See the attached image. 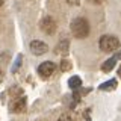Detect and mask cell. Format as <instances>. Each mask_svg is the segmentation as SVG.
Returning a JSON list of instances; mask_svg holds the SVG:
<instances>
[{
	"label": "cell",
	"mask_w": 121,
	"mask_h": 121,
	"mask_svg": "<svg viewBox=\"0 0 121 121\" xmlns=\"http://www.w3.org/2000/svg\"><path fill=\"white\" fill-rule=\"evenodd\" d=\"M71 32H73V35L76 38H79V39L86 38L89 35V23L82 17L74 18V20L71 21Z\"/></svg>",
	"instance_id": "obj_1"
},
{
	"label": "cell",
	"mask_w": 121,
	"mask_h": 121,
	"mask_svg": "<svg viewBox=\"0 0 121 121\" xmlns=\"http://www.w3.org/2000/svg\"><path fill=\"white\" fill-rule=\"evenodd\" d=\"M100 48L103 52L106 53H112V52H115L117 48L120 47V41H118V38H115V36H112V35H103L100 38Z\"/></svg>",
	"instance_id": "obj_2"
},
{
	"label": "cell",
	"mask_w": 121,
	"mask_h": 121,
	"mask_svg": "<svg viewBox=\"0 0 121 121\" xmlns=\"http://www.w3.org/2000/svg\"><path fill=\"white\" fill-rule=\"evenodd\" d=\"M55 71H56V65H55V62H50V60H45V62H43L38 67V73L43 77H50Z\"/></svg>",
	"instance_id": "obj_3"
},
{
	"label": "cell",
	"mask_w": 121,
	"mask_h": 121,
	"mask_svg": "<svg viewBox=\"0 0 121 121\" xmlns=\"http://www.w3.org/2000/svg\"><path fill=\"white\" fill-rule=\"evenodd\" d=\"M41 30H43L44 33H47V35H53V33L56 32V23H55V20H53L52 17L43 18V21H41Z\"/></svg>",
	"instance_id": "obj_4"
},
{
	"label": "cell",
	"mask_w": 121,
	"mask_h": 121,
	"mask_svg": "<svg viewBox=\"0 0 121 121\" xmlns=\"http://www.w3.org/2000/svg\"><path fill=\"white\" fill-rule=\"evenodd\" d=\"M47 50H48V45L45 43H43V41L35 39V41L30 43V52L36 56H41V55H44V53H47Z\"/></svg>",
	"instance_id": "obj_5"
},
{
	"label": "cell",
	"mask_w": 121,
	"mask_h": 121,
	"mask_svg": "<svg viewBox=\"0 0 121 121\" xmlns=\"http://www.w3.org/2000/svg\"><path fill=\"white\" fill-rule=\"evenodd\" d=\"M12 111L17 112V113L26 111V98H24V97H20L18 100L14 101V103H12Z\"/></svg>",
	"instance_id": "obj_6"
},
{
	"label": "cell",
	"mask_w": 121,
	"mask_h": 121,
	"mask_svg": "<svg viewBox=\"0 0 121 121\" xmlns=\"http://www.w3.org/2000/svg\"><path fill=\"white\" fill-rule=\"evenodd\" d=\"M117 56H112V58H109L108 60H104L103 62V65H101V70L104 71V73H109V71L112 70L113 67H115V64H117Z\"/></svg>",
	"instance_id": "obj_7"
},
{
	"label": "cell",
	"mask_w": 121,
	"mask_h": 121,
	"mask_svg": "<svg viewBox=\"0 0 121 121\" xmlns=\"http://www.w3.org/2000/svg\"><path fill=\"white\" fill-rule=\"evenodd\" d=\"M68 86H70L71 89L77 91L82 86V79L79 77V76H73V77H70V79H68Z\"/></svg>",
	"instance_id": "obj_8"
},
{
	"label": "cell",
	"mask_w": 121,
	"mask_h": 121,
	"mask_svg": "<svg viewBox=\"0 0 121 121\" xmlns=\"http://www.w3.org/2000/svg\"><path fill=\"white\" fill-rule=\"evenodd\" d=\"M115 88H117V79H111V80L101 83V85L98 86V89H101V91H112Z\"/></svg>",
	"instance_id": "obj_9"
},
{
	"label": "cell",
	"mask_w": 121,
	"mask_h": 121,
	"mask_svg": "<svg viewBox=\"0 0 121 121\" xmlns=\"http://www.w3.org/2000/svg\"><path fill=\"white\" fill-rule=\"evenodd\" d=\"M67 48H68V41L65 39V41H62V43H59V45H58V48H56V50H58V53H60V52L65 53Z\"/></svg>",
	"instance_id": "obj_10"
},
{
	"label": "cell",
	"mask_w": 121,
	"mask_h": 121,
	"mask_svg": "<svg viewBox=\"0 0 121 121\" xmlns=\"http://www.w3.org/2000/svg\"><path fill=\"white\" fill-rule=\"evenodd\" d=\"M70 68H71V64L68 62L67 59H64L62 62H60V70H62V71H68Z\"/></svg>",
	"instance_id": "obj_11"
},
{
	"label": "cell",
	"mask_w": 121,
	"mask_h": 121,
	"mask_svg": "<svg viewBox=\"0 0 121 121\" xmlns=\"http://www.w3.org/2000/svg\"><path fill=\"white\" fill-rule=\"evenodd\" d=\"M20 65H21V55H18L17 56V60H15V65L12 67V71H14V73L18 70V67H20Z\"/></svg>",
	"instance_id": "obj_12"
},
{
	"label": "cell",
	"mask_w": 121,
	"mask_h": 121,
	"mask_svg": "<svg viewBox=\"0 0 121 121\" xmlns=\"http://www.w3.org/2000/svg\"><path fill=\"white\" fill-rule=\"evenodd\" d=\"M58 121H73V118H71L68 113H62V115L59 117V120Z\"/></svg>",
	"instance_id": "obj_13"
},
{
	"label": "cell",
	"mask_w": 121,
	"mask_h": 121,
	"mask_svg": "<svg viewBox=\"0 0 121 121\" xmlns=\"http://www.w3.org/2000/svg\"><path fill=\"white\" fill-rule=\"evenodd\" d=\"M117 58H118V59H121V50L118 52V55H117Z\"/></svg>",
	"instance_id": "obj_14"
},
{
	"label": "cell",
	"mask_w": 121,
	"mask_h": 121,
	"mask_svg": "<svg viewBox=\"0 0 121 121\" xmlns=\"http://www.w3.org/2000/svg\"><path fill=\"white\" fill-rule=\"evenodd\" d=\"M118 76H120V77H121V67L118 68Z\"/></svg>",
	"instance_id": "obj_15"
},
{
	"label": "cell",
	"mask_w": 121,
	"mask_h": 121,
	"mask_svg": "<svg viewBox=\"0 0 121 121\" xmlns=\"http://www.w3.org/2000/svg\"><path fill=\"white\" fill-rule=\"evenodd\" d=\"M3 2H5V0H0V6H2V5H3Z\"/></svg>",
	"instance_id": "obj_16"
}]
</instances>
